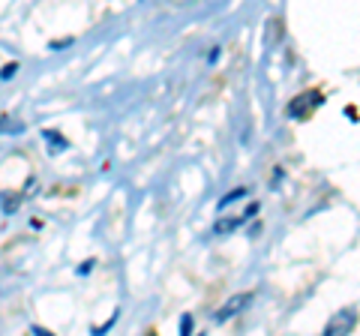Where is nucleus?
Masks as SVG:
<instances>
[{
  "mask_svg": "<svg viewBox=\"0 0 360 336\" xmlns=\"http://www.w3.org/2000/svg\"><path fill=\"white\" fill-rule=\"evenodd\" d=\"M309 93H312V96L307 99V103H300V99H295V103H291V108H288V111H291V117H297V120H300V117H307L315 105H321V99H324V96H321V93H315V91H309Z\"/></svg>",
  "mask_w": 360,
  "mask_h": 336,
  "instance_id": "obj_3",
  "label": "nucleus"
},
{
  "mask_svg": "<svg viewBox=\"0 0 360 336\" xmlns=\"http://www.w3.org/2000/svg\"><path fill=\"white\" fill-rule=\"evenodd\" d=\"M252 304V295L250 291H243V295H234V297H229L222 304V309L217 312V321H229V318H234L238 312H243V306H250Z\"/></svg>",
  "mask_w": 360,
  "mask_h": 336,
  "instance_id": "obj_2",
  "label": "nucleus"
},
{
  "mask_svg": "<svg viewBox=\"0 0 360 336\" xmlns=\"http://www.w3.org/2000/svg\"><path fill=\"white\" fill-rule=\"evenodd\" d=\"M357 324V312L354 309H340L336 316L324 324V336H342V333H352Z\"/></svg>",
  "mask_w": 360,
  "mask_h": 336,
  "instance_id": "obj_1",
  "label": "nucleus"
},
{
  "mask_svg": "<svg viewBox=\"0 0 360 336\" xmlns=\"http://www.w3.org/2000/svg\"><path fill=\"white\" fill-rule=\"evenodd\" d=\"M45 138L51 141V144H49L51 150H66V138H63V136H58V132H45Z\"/></svg>",
  "mask_w": 360,
  "mask_h": 336,
  "instance_id": "obj_5",
  "label": "nucleus"
},
{
  "mask_svg": "<svg viewBox=\"0 0 360 336\" xmlns=\"http://www.w3.org/2000/svg\"><path fill=\"white\" fill-rule=\"evenodd\" d=\"M25 127H21L18 120H13V117H6V115H0V132H21Z\"/></svg>",
  "mask_w": 360,
  "mask_h": 336,
  "instance_id": "obj_4",
  "label": "nucleus"
},
{
  "mask_svg": "<svg viewBox=\"0 0 360 336\" xmlns=\"http://www.w3.org/2000/svg\"><path fill=\"white\" fill-rule=\"evenodd\" d=\"M180 328H184V333H189V330H193V318L184 316V324H180Z\"/></svg>",
  "mask_w": 360,
  "mask_h": 336,
  "instance_id": "obj_6",
  "label": "nucleus"
}]
</instances>
